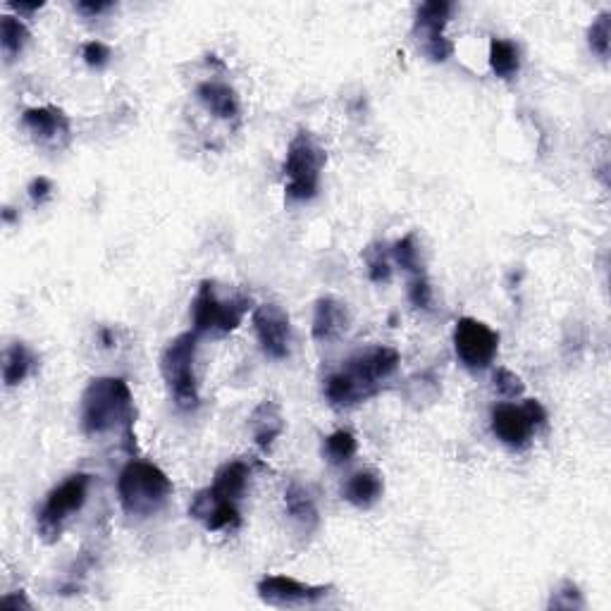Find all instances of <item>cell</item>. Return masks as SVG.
Returning a JSON list of instances; mask_svg holds the SVG:
<instances>
[{
	"instance_id": "cell-13",
	"label": "cell",
	"mask_w": 611,
	"mask_h": 611,
	"mask_svg": "<svg viewBox=\"0 0 611 611\" xmlns=\"http://www.w3.org/2000/svg\"><path fill=\"white\" fill-rule=\"evenodd\" d=\"M189 514L191 518H196L203 528L211 530V533H230V530H237L242 526L239 502L220 495L213 487L196 492V497L191 499Z\"/></svg>"
},
{
	"instance_id": "cell-3",
	"label": "cell",
	"mask_w": 611,
	"mask_h": 611,
	"mask_svg": "<svg viewBox=\"0 0 611 611\" xmlns=\"http://www.w3.org/2000/svg\"><path fill=\"white\" fill-rule=\"evenodd\" d=\"M172 480L151 461L132 459L117 478V497L127 516H156L172 497Z\"/></svg>"
},
{
	"instance_id": "cell-8",
	"label": "cell",
	"mask_w": 611,
	"mask_h": 611,
	"mask_svg": "<svg viewBox=\"0 0 611 611\" xmlns=\"http://www.w3.org/2000/svg\"><path fill=\"white\" fill-rule=\"evenodd\" d=\"M547 411L538 399H526L521 404H499L492 409V432L506 447H526L533 432L545 425Z\"/></svg>"
},
{
	"instance_id": "cell-29",
	"label": "cell",
	"mask_w": 611,
	"mask_h": 611,
	"mask_svg": "<svg viewBox=\"0 0 611 611\" xmlns=\"http://www.w3.org/2000/svg\"><path fill=\"white\" fill-rule=\"evenodd\" d=\"M495 390L502 394L504 399H516L521 397L523 390H526V385H523V380L518 378L516 373H511V370L499 368L495 373Z\"/></svg>"
},
{
	"instance_id": "cell-20",
	"label": "cell",
	"mask_w": 611,
	"mask_h": 611,
	"mask_svg": "<svg viewBox=\"0 0 611 611\" xmlns=\"http://www.w3.org/2000/svg\"><path fill=\"white\" fill-rule=\"evenodd\" d=\"M249 478H251V466L242 459H234V461H227V464H222L218 471H215L211 487L213 490H218L220 495L239 502V499L246 495Z\"/></svg>"
},
{
	"instance_id": "cell-12",
	"label": "cell",
	"mask_w": 611,
	"mask_h": 611,
	"mask_svg": "<svg viewBox=\"0 0 611 611\" xmlns=\"http://www.w3.org/2000/svg\"><path fill=\"white\" fill-rule=\"evenodd\" d=\"M330 592V585H306L287 576H265L258 583V597L277 609L316 607Z\"/></svg>"
},
{
	"instance_id": "cell-6",
	"label": "cell",
	"mask_w": 611,
	"mask_h": 611,
	"mask_svg": "<svg viewBox=\"0 0 611 611\" xmlns=\"http://www.w3.org/2000/svg\"><path fill=\"white\" fill-rule=\"evenodd\" d=\"M249 311V299L246 296H232V299H220L215 292V282H201L199 292L191 301V330L196 335H230L242 325V320Z\"/></svg>"
},
{
	"instance_id": "cell-26",
	"label": "cell",
	"mask_w": 611,
	"mask_h": 611,
	"mask_svg": "<svg viewBox=\"0 0 611 611\" xmlns=\"http://www.w3.org/2000/svg\"><path fill=\"white\" fill-rule=\"evenodd\" d=\"M609 41H611V15L609 12H600L597 20L592 22L588 29V43L600 58H609Z\"/></svg>"
},
{
	"instance_id": "cell-19",
	"label": "cell",
	"mask_w": 611,
	"mask_h": 611,
	"mask_svg": "<svg viewBox=\"0 0 611 611\" xmlns=\"http://www.w3.org/2000/svg\"><path fill=\"white\" fill-rule=\"evenodd\" d=\"M385 483H382L380 473L375 471H356L349 475V480L342 487V497L356 509H370L382 497Z\"/></svg>"
},
{
	"instance_id": "cell-31",
	"label": "cell",
	"mask_w": 611,
	"mask_h": 611,
	"mask_svg": "<svg viewBox=\"0 0 611 611\" xmlns=\"http://www.w3.org/2000/svg\"><path fill=\"white\" fill-rule=\"evenodd\" d=\"M409 301H411V306L423 308V311H428V308L432 306V287H430L428 277L425 275L413 277L409 285Z\"/></svg>"
},
{
	"instance_id": "cell-34",
	"label": "cell",
	"mask_w": 611,
	"mask_h": 611,
	"mask_svg": "<svg viewBox=\"0 0 611 611\" xmlns=\"http://www.w3.org/2000/svg\"><path fill=\"white\" fill-rule=\"evenodd\" d=\"M3 604H5V607H12V609H32V602L27 600V595H24V592H10V595L3 597Z\"/></svg>"
},
{
	"instance_id": "cell-5",
	"label": "cell",
	"mask_w": 611,
	"mask_h": 611,
	"mask_svg": "<svg viewBox=\"0 0 611 611\" xmlns=\"http://www.w3.org/2000/svg\"><path fill=\"white\" fill-rule=\"evenodd\" d=\"M199 335L194 330L182 332L160 354V375L168 385L170 397L182 411H194L199 406V382H196V349Z\"/></svg>"
},
{
	"instance_id": "cell-16",
	"label": "cell",
	"mask_w": 611,
	"mask_h": 611,
	"mask_svg": "<svg viewBox=\"0 0 611 611\" xmlns=\"http://www.w3.org/2000/svg\"><path fill=\"white\" fill-rule=\"evenodd\" d=\"M249 428L253 442H256L263 452H270L277 437L285 432V418H282L280 406H277L273 399L261 401L251 413Z\"/></svg>"
},
{
	"instance_id": "cell-2",
	"label": "cell",
	"mask_w": 611,
	"mask_h": 611,
	"mask_svg": "<svg viewBox=\"0 0 611 611\" xmlns=\"http://www.w3.org/2000/svg\"><path fill=\"white\" fill-rule=\"evenodd\" d=\"M79 423L89 437L125 432L134 440V397L122 378H94L86 385L79 404Z\"/></svg>"
},
{
	"instance_id": "cell-25",
	"label": "cell",
	"mask_w": 611,
	"mask_h": 611,
	"mask_svg": "<svg viewBox=\"0 0 611 611\" xmlns=\"http://www.w3.org/2000/svg\"><path fill=\"white\" fill-rule=\"evenodd\" d=\"M392 256L397 265L406 270V273H411L413 277L423 275L421 268V258H418V242H416V232H409L404 239H399L397 244H394Z\"/></svg>"
},
{
	"instance_id": "cell-18",
	"label": "cell",
	"mask_w": 611,
	"mask_h": 611,
	"mask_svg": "<svg viewBox=\"0 0 611 611\" xmlns=\"http://www.w3.org/2000/svg\"><path fill=\"white\" fill-rule=\"evenodd\" d=\"M285 509L289 521L299 528V533L311 535L313 530L318 528L320 516H318V506L313 502L311 492L306 487H301L299 483H292L285 490Z\"/></svg>"
},
{
	"instance_id": "cell-21",
	"label": "cell",
	"mask_w": 611,
	"mask_h": 611,
	"mask_svg": "<svg viewBox=\"0 0 611 611\" xmlns=\"http://www.w3.org/2000/svg\"><path fill=\"white\" fill-rule=\"evenodd\" d=\"M34 368V354L24 342H12L3 354V382L5 387H17L27 380Z\"/></svg>"
},
{
	"instance_id": "cell-7",
	"label": "cell",
	"mask_w": 611,
	"mask_h": 611,
	"mask_svg": "<svg viewBox=\"0 0 611 611\" xmlns=\"http://www.w3.org/2000/svg\"><path fill=\"white\" fill-rule=\"evenodd\" d=\"M89 487H91L89 473H74L48 492L46 502L41 504L39 514H36V530H39L43 542L51 545V542H55L60 535H63V528L65 523L70 521V516L77 514V511L86 504Z\"/></svg>"
},
{
	"instance_id": "cell-9",
	"label": "cell",
	"mask_w": 611,
	"mask_h": 611,
	"mask_svg": "<svg viewBox=\"0 0 611 611\" xmlns=\"http://www.w3.org/2000/svg\"><path fill=\"white\" fill-rule=\"evenodd\" d=\"M454 351L468 370L492 366L499 351V335L478 318H459L454 327Z\"/></svg>"
},
{
	"instance_id": "cell-24",
	"label": "cell",
	"mask_w": 611,
	"mask_h": 611,
	"mask_svg": "<svg viewBox=\"0 0 611 611\" xmlns=\"http://www.w3.org/2000/svg\"><path fill=\"white\" fill-rule=\"evenodd\" d=\"M359 452V440H356L354 432L349 430H337L330 437H325L323 442V456L330 461L332 466L349 464Z\"/></svg>"
},
{
	"instance_id": "cell-11",
	"label": "cell",
	"mask_w": 611,
	"mask_h": 611,
	"mask_svg": "<svg viewBox=\"0 0 611 611\" xmlns=\"http://www.w3.org/2000/svg\"><path fill=\"white\" fill-rule=\"evenodd\" d=\"M253 330L268 359L285 361L292 354V323L280 304L258 306L253 311Z\"/></svg>"
},
{
	"instance_id": "cell-32",
	"label": "cell",
	"mask_w": 611,
	"mask_h": 611,
	"mask_svg": "<svg viewBox=\"0 0 611 611\" xmlns=\"http://www.w3.org/2000/svg\"><path fill=\"white\" fill-rule=\"evenodd\" d=\"M27 194H29V199H32L34 206H41V203H46L48 199H51L53 182L48 180V177H34V180L29 182Z\"/></svg>"
},
{
	"instance_id": "cell-36",
	"label": "cell",
	"mask_w": 611,
	"mask_h": 611,
	"mask_svg": "<svg viewBox=\"0 0 611 611\" xmlns=\"http://www.w3.org/2000/svg\"><path fill=\"white\" fill-rule=\"evenodd\" d=\"M3 220H5V222H8V225H10V222H12V220H15V213H12V208H10V206H8V208H5V211H3Z\"/></svg>"
},
{
	"instance_id": "cell-30",
	"label": "cell",
	"mask_w": 611,
	"mask_h": 611,
	"mask_svg": "<svg viewBox=\"0 0 611 611\" xmlns=\"http://www.w3.org/2000/svg\"><path fill=\"white\" fill-rule=\"evenodd\" d=\"M110 48L103 41H86L82 46V58L84 63L89 67H94V70H101V67H106L110 63Z\"/></svg>"
},
{
	"instance_id": "cell-27",
	"label": "cell",
	"mask_w": 611,
	"mask_h": 611,
	"mask_svg": "<svg viewBox=\"0 0 611 611\" xmlns=\"http://www.w3.org/2000/svg\"><path fill=\"white\" fill-rule=\"evenodd\" d=\"M366 263H368V277L375 285H387L392 280V263L387 258V253L382 251V246H370L366 251Z\"/></svg>"
},
{
	"instance_id": "cell-33",
	"label": "cell",
	"mask_w": 611,
	"mask_h": 611,
	"mask_svg": "<svg viewBox=\"0 0 611 611\" xmlns=\"http://www.w3.org/2000/svg\"><path fill=\"white\" fill-rule=\"evenodd\" d=\"M113 8V3H108V0H82V3H77V10L82 12L86 17H98L101 12H108Z\"/></svg>"
},
{
	"instance_id": "cell-35",
	"label": "cell",
	"mask_w": 611,
	"mask_h": 611,
	"mask_svg": "<svg viewBox=\"0 0 611 611\" xmlns=\"http://www.w3.org/2000/svg\"><path fill=\"white\" fill-rule=\"evenodd\" d=\"M10 8L20 12V15H32V12L43 8V3H41V0H39V3H10Z\"/></svg>"
},
{
	"instance_id": "cell-22",
	"label": "cell",
	"mask_w": 611,
	"mask_h": 611,
	"mask_svg": "<svg viewBox=\"0 0 611 611\" xmlns=\"http://www.w3.org/2000/svg\"><path fill=\"white\" fill-rule=\"evenodd\" d=\"M490 67L497 77L511 79L521 70V55L514 41L492 39L490 41Z\"/></svg>"
},
{
	"instance_id": "cell-28",
	"label": "cell",
	"mask_w": 611,
	"mask_h": 611,
	"mask_svg": "<svg viewBox=\"0 0 611 611\" xmlns=\"http://www.w3.org/2000/svg\"><path fill=\"white\" fill-rule=\"evenodd\" d=\"M552 609H583V595H580L578 585H573L571 580H564L557 592H552V600H549Z\"/></svg>"
},
{
	"instance_id": "cell-14",
	"label": "cell",
	"mask_w": 611,
	"mask_h": 611,
	"mask_svg": "<svg viewBox=\"0 0 611 611\" xmlns=\"http://www.w3.org/2000/svg\"><path fill=\"white\" fill-rule=\"evenodd\" d=\"M22 127L27 129L39 146L46 148H65L72 139V125L70 117L63 110L55 106H41L29 108L22 113Z\"/></svg>"
},
{
	"instance_id": "cell-17",
	"label": "cell",
	"mask_w": 611,
	"mask_h": 611,
	"mask_svg": "<svg viewBox=\"0 0 611 611\" xmlns=\"http://www.w3.org/2000/svg\"><path fill=\"white\" fill-rule=\"evenodd\" d=\"M196 98H199L201 106L206 108L208 113H213L225 122H237L239 113H242L237 91H234L230 84L203 82L199 84V89H196Z\"/></svg>"
},
{
	"instance_id": "cell-4",
	"label": "cell",
	"mask_w": 611,
	"mask_h": 611,
	"mask_svg": "<svg viewBox=\"0 0 611 611\" xmlns=\"http://www.w3.org/2000/svg\"><path fill=\"white\" fill-rule=\"evenodd\" d=\"M327 163L325 148L313 139L311 132L301 129L289 141L285 165V199L289 203L313 201L320 191V177Z\"/></svg>"
},
{
	"instance_id": "cell-15",
	"label": "cell",
	"mask_w": 611,
	"mask_h": 611,
	"mask_svg": "<svg viewBox=\"0 0 611 611\" xmlns=\"http://www.w3.org/2000/svg\"><path fill=\"white\" fill-rule=\"evenodd\" d=\"M351 327V313L344 301L337 296H323L316 301V311H313V339L320 344H332L342 339Z\"/></svg>"
},
{
	"instance_id": "cell-1",
	"label": "cell",
	"mask_w": 611,
	"mask_h": 611,
	"mask_svg": "<svg viewBox=\"0 0 611 611\" xmlns=\"http://www.w3.org/2000/svg\"><path fill=\"white\" fill-rule=\"evenodd\" d=\"M399 368V354L392 347H370L359 351L325 380L323 394L335 409H351L380 392L382 382Z\"/></svg>"
},
{
	"instance_id": "cell-23",
	"label": "cell",
	"mask_w": 611,
	"mask_h": 611,
	"mask_svg": "<svg viewBox=\"0 0 611 611\" xmlns=\"http://www.w3.org/2000/svg\"><path fill=\"white\" fill-rule=\"evenodd\" d=\"M29 41V29L24 27L22 20L12 15L0 17V46H3V55L8 63L17 58L24 51Z\"/></svg>"
},
{
	"instance_id": "cell-10",
	"label": "cell",
	"mask_w": 611,
	"mask_h": 611,
	"mask_svg": "<svg viewBox=\"0 0 611 611\" xmlns=\"http://www.w3.org/2000/svg\"><path fill=\"white\" fill-rule=\"evenodd\" d=\"M452 10L454 5L444 3V0H430L418 8L413 34L432 63H447L454 53V43L444 36V27H447Z\"/></svg>"
}]
</instances>
